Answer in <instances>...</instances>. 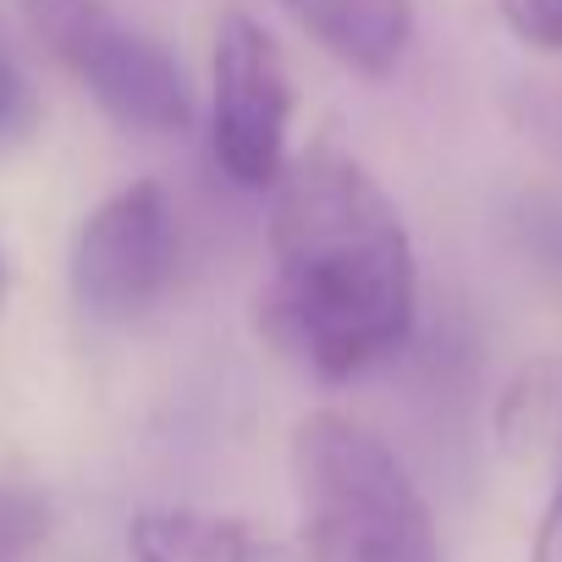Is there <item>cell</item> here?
<instances>
[{"label":"cell","instance_id":"1","mask_svg":"<svg viewBox=\"0 0 562 562\" xmlns=\"http://www.w3.org/2000/svg\"><path fill=\"white\" fill-rule=\"evenodd\" d=\"M419 315V259L397 199L342 144L321 138L270 188L265 331L321 381L386 364Z\"/></svg>","mask_w":562,"mask_h":562},{"label":"cell","instance_id":"2","mask_svg":"<svg viewBox=\"0 0 562 562\" xmlns=\"http://www.w3.org/2000/svg\"><path fill=\"white\" fill-rule=\"evenodd\" d=\"M304 562H447L408 463L353 414L315 408L293 430Z\"/></svg>","mask_w":562,"mask_h":562},{"label":"cell","instance_id":"3","mask_svg":"<svg viewBox=\"0 0 562 562\" xmlns=\"http://www.w3.org/2000/svg\"><path fill=\"white\" fill-rule=\"evenodd\" d=\"M23 12L45 50L94 94V105L116 127L149 138L193 127V89L182 61L116 7L105 0H23Z\"/></svg>","mask_w":562,"mask_h":562},{"label":"cell","instance_id":"4","mask_svg":"<svg viewBox=\"0 0 562 562\" xmlns=\"http://www.w3.org/2000/svg\"><path fill=\"white\" fill-rule=\"evenodd\" d=\"M299 89L288 72L281 45L243 12H226L215 23L210 45V144L221 171L237 188H276L288 171V138H293Z\"/></svg>","mask_w":562,"mask_h":562},{"label":"cell","instance_id":"5","mask_svg":"<svg viewBox=\"0 0 562 562\" xmlns=\"http://www.w3.org/2000/svg\"><path fill=\"white\" fill-rule=\"evenodd\" d=\"M177 270V221L160 182H127L89 210L72 243V299L100 326L149 315Z\"/></svg>","mask_w":562,"mask_h":562},{"label":"cell","instance_id":"6","mask_svg":"<svg viewBox=\"0 0 562 562\" xmlns=\"http://www.w3.org/2000/svg\"><path fill=\"white\" fill-rule=\"evenodd\" d=\"M133 562H304L293 540L237 513L210 507H144L127 524Z\"/></svg>","mask_w":562,"mask_h":562},{"label":"cell","instance_id":"7","mask_svg":"<svg viewBox=\"0 0 562 562\" xmlns=\"http://www.w3.org/2000/svg\"><path fill=\"white\" fill-rule=\"evenodd\" d=\"M276 7L359 78H392L414 45V0H276Z\"/></svg>","mask_w":562,"mask_h":562},{"label":"cell","instance_id":"8","mask_svg":"<svg viewBox=\"0 0 562 562\" xmlns=\"http://www.w3.org/2000/svg\"><path fill=\"white\" fill-rule=\"evenodd\" d=\"M496 430H502V447L513 458H540V452L562 458V375L546 364L524 370L502 397Z\"/></svg>","mask_w":562,"mask_h":562},{"label":"cell","instance_id":"9","mask_svg":"<svg viewBox=\"0 0 562 562\" xmlns=\"http://www.w3.org/2000/svg\"><path fill=\"white\" fill-rule=\"evenodd\" d=\"M50 529V507L29 485H0V562L34 551Z\"/></svg>","mask_w":562,"mask_h":562},{"label":"cell","instance_id":"10","mask_svg":"<svg viewBox=\"0 0 562 562\" xmlns=\"http://www.w3.org/2000/svg\"><path fill=\"white\" fill-rule=\"evenodd\" d=\"M34 127H40V89L0 40V144H23L34 138Z\"/></svg>","mask_w":562,"mask_h":562},{"label":"cell","instance_id":"11","mask_svg":"<svg viewBox=\"0 0 562 562\" xmlns=\"http://www.w3.org/2000/svg\"><path fill=\"white\" fill-rule=\"evenodd\" d=\"M502 23L546 56H562V0H496Z\"/></svg>","mask_w":562,"mask_h":562},{"label":"cell","instance_id":"12","mask_svg":"<svg viewBox=\"0 0 562 562\" xmlns=\"http://www.w3.org/2000/svg\"><path fill=\"white\" fill-rule=\"evenodd\" d=\"M7 281H12V270H7V254H0V299H7Z\"/></svg>","mask_w":562,"mask_h":562},{"label":"cell","instance_id":"13","mask_svg":"<svg viewBox=\"0 0 562 562\" xmlns=\"http://www.w3.org/2000/svg\"><path fill=\"white\" fill-rule=\"evenodd\" d=\"M551 496H562V480H557V491H551Z\"/></svg>","mask_w":562,"mask_h":562}]
</instances>
